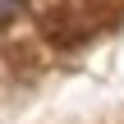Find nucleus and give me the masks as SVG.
I'll return each instance as SVG.
<instances>
[{
    "mask_svg": "<svg viewBox=\"0 0 124 124\" xmlns=\"http://www.w3.org/2000/svg\"><path fill=\"white\" fill-rule=\"evenodd\" d=\"M14 5H18V0H0V18H9V14H14Z\"/></svg>",
    "mask_w": 124,
    "mask_h": 124,
    "instance_id": "obj_1",
    "label": "nucleus"
}]
</instances>
